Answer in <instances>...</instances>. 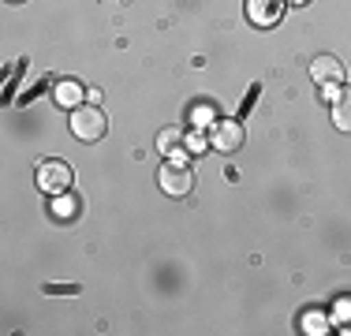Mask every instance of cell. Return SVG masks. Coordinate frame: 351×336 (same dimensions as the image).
<instances>
[{
  "label": "cell",
  "instance_id": "7c38bea8",
  "mask_svg": "<svg viewBox=\"0 0 351 336\" xmlns=\"http://www.w3.org/2000/svg\"><path fill=\"white\" fill-rule=\"evenodd\" d=\"M291 4H306V0H291Z\"/></svg>",
  "mask_w": 351,
  "mask_h": 336
},
{
  "label": "cell",
  "instance_id": "3957f363",
  "mask_svg": "<svg viewBox=\"0 0 351 336\" xmlns=\"http://www.w3.org/2000/svg\"><path fill=\"white\" fill-rule=\"evenodd\" d=\"M161 191L165 195H172V198H187L191 191H195V176H191V168L183 165V161H169L161 168Z\"/></svg>",
  "mask_w": 351,
  "mask_h": 336
},
{
  "label": "cell",
  "instance_id": "ba28073f",
  "mask_svg": "<svg viewBox=\"0 0 351 336\" xmlns=\"http://www.w3.org/2000/svg\"><path fill=\"white\" fill-rule=\"evenodd\" d=\"M332 123H337L340 131H351V90H340V94L332 97Z\"/></svg>",
  "mask_w": 351,
  "mask_h": 336
},
{
  "label": "cell",
  "instance_id": "52a82bcc",
  "mask_svg": "<svg viewBox=\"0 0 351 336\" xmlns=\"http://www.w3.org/2000/svg\"><path fill=\"white\" fill-rule=\"evenodd\" d=\"M53 97H56V105H64V108H79L82 105V86L75 79H64V82H56Z\"/></svg>",
  "mask_w": 351,
  "mask_h": 336
},
{
  "label": "cell",
  "instance_id": "7a4b0ae2",
  "mask_svg": "<svg viewBox=\"0 0 351 336\" xmlns=\"http://www.w3.org/2000/svg\"><path fill=\"white\" fill-rule=\"evenodd\" d=\"M311 79L317 82V86H322V94L337 97L340 86H344V64H340L337 56L322 53V56H317V60L311 64Z\"/></svg>",
  "mask_w": 351,
  "mask_h": 336
},
{
  "label": "cell",
  "instance_id": "277c9868",
  "mask_svg": "<svg viewBox=\"0 0 351 336\" xmlns=\"http://www.w3.org/2000/svg\"><path fill=\"white\" fill-rule=\"evenodd\" d=\"M71 180L75 176H71V168L64 161H45L38 168V187L45 191V195H53V198L64 195V191H71Z\"/></svg>",
  "mask_w": 351,
  "mask_h": 336
},
{
  "label": "cell",
  "instance_id": "30bf717a",
  "mask_svg": "<svg viewBox=\"0 0 351 336\" xmlns=\"http://www.w3.org/2000/svg\"><path fill=\"white\" fill-rule=\"evenodd\" d=\"M157 146H161L165 154L172 157V149H180V146H183V131H180V128H165L161 134H157Z\"/></svg>",
  "mask_w": 351,
  "mask_h": 336
},
{
  "label": "cell",
  "instance_id": "9c48e42d",
  "mask_svg": "<svg viewBox=\"0 0 351 336\" xmlns=\"http://www.w3.org/2000/svg\"><path fill=\"white\" fill-rule=\"evenodd\" d=\"M79 209H82V202L71 198L68 191H64V195H56V202H53V217H56V221H75V217H79Z\"/></svg>",
  "mask_w": 351,
  "mask_h": 336
},
{
  "label": "cell",
  "instance_id": "8992f818",
  "mask_svg": "<svg viewBox=\"0 0 351 336\" xmlns=\"http://www.w3.org/2000/svg\"><path fill=\"white\" fill-rule=\"evenodd\" d=\"M243 123L239 120H221L213 131V146L221 149V154H236V149H243Z\"/></svg>",
  "mask_w": 351,
  "mask_h": 336
},
{
  "label": "cell",
  "instance_id": "5b68a950",
  "mask_svg": "<svg viewBox=\"0 0 351 336\" xmlns=\"http://www.w3.org/2000/svg\"><path fill=\"white\" fill-rule=\"evenodd\" d=\"M284 8H288V0H247V19L258 30H273L284 19Z\"/></svg>",
  "mask_w": 351,
  "mask_h": 336
},
{
  "label": "cell",
  "instance_id": "6da1fadb",
  "mask_svg": "<svg viewBox=\"0 0 351 336\" xmlns=\"http://www.w3.org/2000/svg\"><path fill=\"white\" fill-rule=\"evenodd\" d=\"M105 131H108V120L97 105L71 108V134L79 142H97V139H105Z\"/></svg>",
  "mask_w": 351,
  "mask_h": 336
},
{
  "label": "cell",
  "instance_id": "8fae6325",
  "mask_svg": "<svg viewBox=\"0 0 351 336\" xmlns=\"http://www.w3.org/2000/svg\"><path fill=\"white\" fill-rule=\"evenodd\" d=\"M187 149H191V154H202V149H206V139H187Z\"/></svg>",
  "mask_w": 351,
  "mask_h": 336
}]
</instances>
